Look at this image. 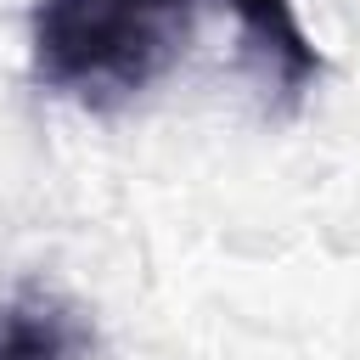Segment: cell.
Returning <instances> with one entry per match:
<instances>
[{"instance_id":"1","label":"cell","mask_w":360,"mask_h":360,"mask_svg":"<svg viewBox=\"0 0 360 360\" xmlns=\"http://www.w3.org/2000/svg\"><path fill=\"white\" fill-rule=\"evenodd\" d=\"M202 6L208 0H34L28 73L45 96L118 112L186 56Z\"/></svg>"},{"instance_id":"2","label":"cell","mask_w":360,"mask_h":360,"mask_svg":"<svg viewBox=\"0 0 360 360\" xmlns=\"http://www.w3.org/2000/svg\"><path fill=\"white\" fill-rule=\"evenodd\" d=\"M225 11L236 17V34L248 45V62H253L264 96L276 101L281 118H292L326 73V56L298 28L292 0H225Z\"/></svg>"},{"instance_id":"3","label":"cell","mask_w":360,"mask_h":360,"mask_svg":"<svg viewBox=\"0 0 360 360\" xmlns=\"http://www.w3.org/2000/svg\"><path fill=\"white\" fill-rule=\"evenodd\" d=\"M84 349V315L45 287H28L0 309V360H79Z\"/></svg>"}]
</instances>
